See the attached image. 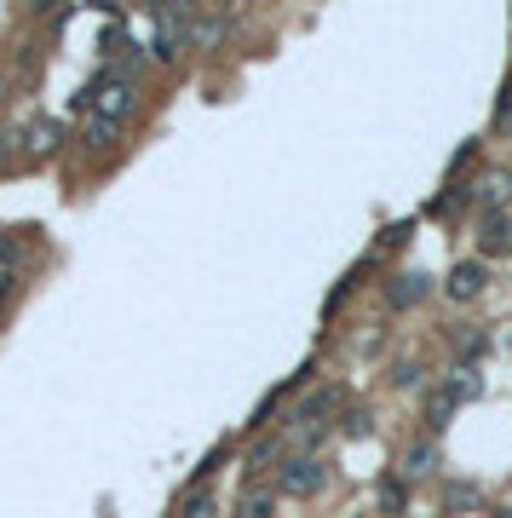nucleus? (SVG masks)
I'll use <instances>...</instances> for the list:
<instances>
[{
  "label": "nucleus",
  "instance_id": "nucleus-1",
  "mask_svg": "<svg viewBox=\"0 0 512 518\" xmlns=\"http://www.w3.org/2000/svg\"><path fill=\"white\" fill-rule=\"evenodd\" d=\"M277 484H282V495H317L328 484V467L317 455H294V461L277 472Z\"/></svg>",
  "mask_w": 512,
  "mask_h": 518
},
{
  "label": "nucleus",
  "instance_id": "nucleus-2",
  "mask_svg": "<svg viewBox=\"0 0 512 518\" xmlns=\"http://www.w3.org/2000/svg\"><path fill=\"white\" fill-rule=\"evenodd\" d=\"M426 294H432V277H426V271H397L392 283H386V306H392V311L420 306Z\"/></svg>",
  "mask_w": 512,
  "mask_h": 518
},
{
  "label": "nucleus",
  "instance_id": "nucleus-3",
  "mask_svg": "<svg viewBox=\"0 0 512 518\" xmlns=\"http://www.w3.org/2000/svg\"><path fill=\"white\" fill-rule=\"evenodd\" d=\"M432 467H438V438H415V444L403 449L397 478H403V484H420V478H432Z\"/></svg>",
  "mask_w": 512,
  "mask_h": 518
},
{
  "label": "nucleus",
  "instance_id": "nucleus-4",
  "mask_svg": "<svg viewBox=\"0 0 512 518\" xmlns=\"http://www.w3.org/2000/svg\"><path fill=\"white\" fill-rule=\"evenodd\" d=\"M443 294H449V300H478V294H484V265H478V259H461V265L449 271Z\"/></svg>",
  "mask_w": 512,
  "mask_h": 518
},
{
  "label": "nucleus",
  "instance_id": "nucleus-5",
  "mask_svg": "<svg viewBox=\"0 0 512 518\" xmlns=\"http://www.w3.org/2000/svg\"><path fill=\"white\" fill-rule=\"evenodd\" d=\"M478 248H484V254H512V219H507V213H484V225H478Z\"/></svg>",
  "mask_w": 512,
  "mask_h": 518
},
{
  "label": "nucleus",
  "instance_id": "nucleus-6",
  "mask_svg": "<svg viewBox=\"0 0 512 518\" xmlns=\"http://www.w3.org/2000/svg\"><path fill=\"white\" fill-rule=\"evenodd\" d=\"M455 409H461V398H455L449 386H438V392L426 398V426H432V432H438V426H449V421H455Z\"/></svg>",
  "mask_w": 512,
  "mask_h": 518
},
{
  "label": "nucleus",
  "instance_id": "nucleus-7",
  "mask_svg": "<svg viewBox=\"0 0 512 518\" xmlns=\"http://www.w3.org/2000/svg\"><path fill=\"white\" fill-rule=\"evenodd\" d=\"M478 202H484L489 213L501 208V202H512V173H489L484 185H478Z\"/></svg>",
  "mask_w": 512,
  "mask_h": 518
},
{
  "label": "nucleus",
  "instance_id": "nucleus-8",
  "mask_svg": "<svg viewBox=\"0 0 512 518\" xmlns=\"http://www.w3.org/2000/svg\"><path fill=\"white\" fill-rule=\"evenodd\" d=\"M328 409H340V386H323V392H311L300 403V421H323Z\"/></svg>",
  "mask_w": 512,
  "mask_h": 518
},
{
  "label": "nucleus",
  "instance_id": "nucleus-9",
  "mask_svg": "<svg viewBox=\"0 0 512 518\" xmlns=\"http://www.w3.org/2000/svg\"><path fill=\"white\" fill-rule=\"evenodd\" d=\"M478 501H484V490H478V484H472V478H461V484H449V490H443V507H449V513H455V507H478Z\"/></svg>",
  "mask_w": 512,
  "mask_h": 518
},
{
  "label": "nucleus",
  "instance_id": "nucleus-10",
  "mask_svg": "<svg viewBox=\"0 0 512 518\" xmlns=\"http://www.w3.org/2000/svg\"><path fill=\"white\" fill-rule=\"evenodd\" d=\"M403 507H409V484H403V478H386V484H380V513L397 518Z\"/></svg>",
  "mask_w": 512,
  "mask_h": 518
},
{
  "label": "nucleus",
  "instance_id": "nucleus-11",
  "mask_svg": "<svg viewBox=\"0 0 512 518\" xmlns=\"http://www.w3.org/2000/svg\"><path fill=\"white\" fill-rule=\"evenodd\" d=\"M392 386H403V392H420V386H426V369H420L415 357H397V363H392Z\"/></svg>",
  "mask_w": 512,
  "mask_h": 518
},
{
  "label": "nucleus",
  "instance_id": "nucleus-12",
  "mask_svg": "<svg viewBox=\"0 0 512 518\" xmlns=\"http://www.w3.org/2000/svg\"><path fill=\"white\" fill-rule=\"evenodd\" d=\"M116 139H121V121H104V116L87 121V144L93 150H116Z\"/></svg>",
  "mask_w": 512,
  "mask_h": 518
},
{
  "label": "nucleus",
  "instance_id": "nucleus-13",
  "mask_svg": "<svg viewBox=\"0 0 512 518\" xmlns=\"http://www.w3.org/2000/svg\"><path fill=\"white\" fill-rule=\"evenodd\" d=\"M24 144L47 156V150H58V127H52V121H35V127H24Z\"/></svg>",
  "mask_w": 512,
  "mask_h": 518
},
{
  "label": "nucleus",
  "instance_id": "nucleus-14",
  "mask_svg": "<svg viewBox=\"0 0 512 518\" xmlns=\"http://www.w3.org/2000/svg\"><path fill=\"white\" fill-rule=\"evenodd\" d=\"M236 518H271V490H248L236 501Z\"/></svg>",
  "mask_w": 512,
  "mask_h": 518
},
{
  "label": "nucleus",
  "instance_id": "nucleus-15",
  "mask_svg": "<svg viewBox=\"0 0 512 518\" xmlns=\"http://www.w3.org/2000/svg\"><path fill=\"white\" fill-rule=\"evenodd\" d=\"M219 35H225V18H196L190 24V47H213Z\"/></svg>",
  "mask_w": 512,
  "mask_h": 518
},
{
  "label": "nucleus",
  "instance_id": "nucleus-16",
  "mask_svg": "<svg viewBox=\"0 0 512 518\" xmlns=\"http://www.w3.org/2000/svg\"><path fill=\"white\" fill-rule=\"evenodd\" d=\"M213 513H219V501H213L208 490H196V495L185 501V513H179V518H213Z\"/></svg>",
  "mask_w": 512,
  "mask_h": 518
},
{
  "label": "nucleus",
  "instance_id": "nucleus-17",
  "mask_svg": "<svg viewBox=\"0 0 512 518\" xmlns=\"http://www.w3.org/2000/svg\"><path fill=\"white\" fill-rule=\"evenodd\" d=\"M455 352H461L466 363H472V357H484V334H478V329H461V334H455Z\"/></svg>",
  "mask_w": 512,
  "mask_h": 518
},
{
  "label": "nucleus",
  "instance_id": "nucleus-18",
  "mask_svg": "<svg viewBox=\"0 0 512 518\" xmlns=\"http://www.w3.org/2000/svg\"><path fill=\"white\" fill-rule=\"evenodd\" d=\"M346 432H351V438H369V432H374V415H369V409H351V415H346Z\"/></svg>",
  "mask_w": 512,
  "mask_h": 518
},
{
  "label": "nucleus",
  "instance_id": "nucleus-19",
  "mask_svg": "<svg viewBox=\"0 0 512 518\" xmlns=\"http://www.w3.org/2000/svg\"><path fill=\"white\" fill-rule=\"evenodd\" d=\"M495 121H512V87L501 98H495Z\"/></svg>",
  "mask_w": 512,
  "mask_h": 518
},
{
  "label": "nucleus",
  "instance_id": "nucleus-20",
  "mask_svg": "<svg viewBox=\"0 0 512 518\" xmlns=\"http://www.w3.org/2000/svg\"><path fill=\"white\" fill-rule=\"evenodd\" d=\"M495 518H512V507H507V513H495Z\"/></svg>",
  "mask_w": 512,
  "mask_h": 518
},
{
  "label": "nucleus",
  "instance_id": "nucleus-21",
  "mask_svg": "<svg viewBox=\"0 0 512 518\" xmlns=\"http://www.w3.org/2000/svg\"><path fill=\"white\" fill-rule=\"evenodd\" d=\"M0 93H6V81H0Z\"/></svg>",
  "mask_w": 512,
  "mask_h": 518
}]
</instances>
